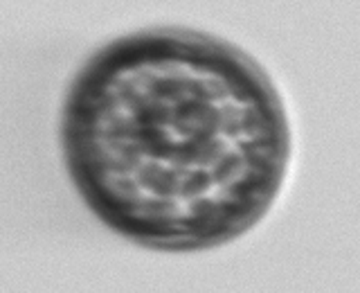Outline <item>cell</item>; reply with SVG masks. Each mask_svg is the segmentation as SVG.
<instances>
[{
	"instance_id": "cell-1",
	"label": "cell",
	"mask_w": 360,
	"mask_h": 293,
	"mask_svg": "<svg viewBox=\"0 0 360 293\" xmlns=\"http://www.w3.org/2000/svg\"><path fill=\"white\" fill-rule=\"evenodd\" d=\"M65 142L86 199L112 228L146 244L205 246L266 210L284 172L286 124L245 56L158 32L86 68Z\"/></svg>"
}]
</instances>
